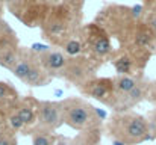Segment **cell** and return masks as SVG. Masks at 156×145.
<instances>
[{
	"label": "cell",
	"mask_w": 156,
	"mask_h": 145,
	"mask_svg": "<svg viewBox=\"0 0 156 145\" xmlns=\"http://www.w3.org/2000/svg\"><path fill=\"white\" fill-rule=\"evenodd\" d=\"M108 130L114 141H120L124 145H135L153 139L147 118L133 112L114 113L108 123Z\"/></svg>",
	"instance_id": "1"
},
{
	"label": "cell",
	"mask_w": 156,
	"mask_h": 145,
	"mask_svg": "<svg viewBox=\"0 0 156 145\" xmlns=\"http://www.w3.org/2000/svg\"><path fill=\"white\" fill-rule=\"evenodd\" d=\"M62 110V121L68 127L83 132V130H94L100 126V115L96 107L83 98L71 97L61 101Z\"/></svg>",
	"instance_id": "2"
},
{
	"label": "cell",
	"mask_w": 156,
	"mask_h": 145,
	"mask_svg": "<svg viewBox=\"0 0 156 145\" xmlns=\"http://www.w3.org/2000/svg\"><path fill=\"white\" fill-rule=\"evenodd\" d=\"M71 23H73L71 11L64 5H58L50 9L43 24V35L46 40L53 41L55 44L64 46L70 38L74 36L71 33Z\"/></svg>",
	"instance_id": "3"
},
{
	"label": "cell",
	"mask_w": 156,
	"mask_h": 145,
	"mask_svg": "<svg viewBox=\"0 0 156 145\" xmlns=\"http://www.w3.org/2000/svg\"><path fill=\"white\" fill-rule=\"evenodd\" d=\"M9 9L24 26L43 27L52 8L47 0H9Z\"/></svg>",
	"instance_id": "4"
},
{
	"label": "cell",
	"mask_w": 156,
	"mask_h": 145,
	"mask_svg": "<svg viewBox=\"0 0 156 145\" xmlns=\"http://www.w3.org/2000/svg\"><path fill=\"white\" fill-rule=\"evenodd\" d=\"M83 41L85 47L90 50L91 56H94L96 59H103L112 54V44L109 35L100 24L93 23L87 26L83 29Z\"/></svg>",
	"instance_id": "5"
},
{
	"label": "cell",
	"mask_w": 156,
	"mask_h": 145,
	"mask_svg": "<svg viewBox=\"0 0 156 145\" xmlns=\"http://www.w3.org/2000/svg\"><path fill=\"white\" fill-rule=\"evenodd\" d=\"M62 79H65L67 82L77 85L79 88L87 83L88 80L94 79V68H93V60L79 56V57H70L67 67L64 68V71L61 73Z\"/></svg>",
	"instance_id": "6"
},
{
	"label": "cell",
	"mask_w": 156,
	"mask_h": 145,
	"mask_svg": "<svg viewBox=\"0 0 156 145\" xmlns=\"http://www.w3.org/2000/svg\"><path fill=\"white\" fill-rule=\"evenodd\" d=\"M82 94L93 97L94 100L112 107L115 101V89H114V79L109 77H94L80 86Z\"/></svg>",
	"instance_id": "7"
},
{
	"label": "cell",
	"mask_w": 156,
	"mask_h": 145,
	"mask_svg": "<svg viewBox=\"0 0 156 145\" xmlns=\"http://www.w3.org/2000/svg\"><path fill=\"white\" fill-rule=\"evenodd\" d=\"M64 124L61 101H38V129L55 132Z\"/></svg>",
	"instance_id": "8"
},
{
	"label": "cell",
	"mask_w": 156,
	"mask_h": 145,
	"mask_svg": "<svg viewBox=\"0 0 156 145\" xmlns=\"http://www.w3.org/2000/svg\"><path fill=\"white\" fill-rule=\"evenodd\" d=\"M150 85H152V82H147L146 79H143V80L136 85V88H133L127 95L118 98V100L115 101L114 107H112V109L115 110V113L127 112L129 109L138 106L143 100H147L149 91H150Z\"/></svg>",
	"instance_id": "9"
},
{
	"label": "cell",
	"mask_w": 156,
	"mask_h": 145,
	"mask_svg": "<svg viewBox=\"0 0 156 145\" xmlns=\"http://www.w3.org/2000/svg\"><path fill=\"white\" fill-rule=\"evenodd\" d=\"M38 59H40V62L43 64V67H44L52 76H61V73H62L64 68L67 67L70 57H68L64 51L49 48V50H46L44 53H40V54H38Z\"/></svg>",
	"instance_id": "10"
},
{
	"label": "cell",
	"mask_w": 156,
	"mask_h": 145,
	"mask_svg": "<svg viewBox=\"0 0 156 145\" xmlns=\"http://www.w3.org/2000/svg\"><path fill=\"white\" fill-rule=\"evenodd\" d=\"M38 60V54L32 50V48H20V54H18V60L15 64V67L12 68V74L20 79L21 82L26 79L27 73L30 71V68L34 67V64Z\"/></svg>",
	"instance_id": "11"
},
{
	"label": "cell",
	"mask_w": 156,
	"mask_h": 145,
	"mask_svg": "<svg viewBox=\"0 0 156 145\" xmlns=\"http://www.w3.org/2000/svg\"><path fill=\"white\" fill-rule=\"evenodd\" d=\"M53 76L43 67V64L40 62V59L34 64V67L30 68V71L27 73L26 79L23 80V83H26L27 86L32 88H38V86H46L52 82Z\"/></svg>",
	"instance_id": "12"
},
{
	"label": "cell",
	"mask_w": 156,
	"mask_h": 145,
	"mask_svg": "<svg viewBox=\"0 0 156 145\" xmlns=\"http://www.w3.org/2000/svg\"><path fill=\"white\" fill-rule=\"evenodd\" d=\"M15 112L21 118L23 124L29 127L35 124V121H38V101L32 98H24L18 101V104L15 106Z\"/></svg>",
	"instance_id": "13"
},
{
	"label": "cell",
	"mask_w": 156,
	"mask_h": 145,
	"mask_svg": "<svg viewBox=\"0 0 156 145\" xmlns=\"http://www.w3.org/2000/svg\"><path fill=\"white\" fill-rule=\"evenodd\" d=\"M144 77L141 76V74H138V76H117V77H114V89H115V101L118 100V98H121V97L127 95L133 88H136V85L143 80ZM115 101H114V104H115ZM114 107V106H112Z\"/></svg>",
	"instance_id": "14"
},
{
	"label": "cell",
	"mask_w": 156,
	"mask_h": 145,
	"mask_svg": "<svg viewBox=\"0 0 156 145\" xmlns=\"http://www.w3.org/2000/svg\"><path fill=\"white\" fill-rule=\"evenodd\" d=\"M18 46L17 33L11 29V26L0 18V51L8 47H15Z\"/></svg>",
	"instance_id": "15"
},
{
	"label": "cell",
	"mask_w": 156,
	"mask_h": 145,
	"mask_svg": "<svg viewBox=\"0 0 156 145\" xmlns=\"http://www.w3.org/2000/svg\"><path fill=\"white\" fill-rule=\"evenodd\" d=\"M64 53L68 56V57H79L82 53H83V50H85V41H83V36H73V38H70L64 46Z\"/></svg>",
	"instance_id": "16"
},
{
	"label": "cell",
	"mask_w": 156,
	"mask_h": 145,
	"mask_svg": "<svg viewBox=\"0 0 156 145\" xmlns=\"http://www.w3.org/2000/svg\"><path fill=\"white\" fill-rule=\"evenodd\" d=\"M58 136L53 135V132L47 130H35L32 133V145H56Z\"/></svg>",
	"instance_id": "17"
},
{
	"label": "cell",
	"mask_w": 156,
	"mask_h": 145,
	"mask_svg": "<svg viewBox=\"0 0 156 145\" xmlns=\"http://www.w3.org/2000/svg\"><path fill=\"white\" fill-rule=\"evenodd\" d=\"M17 100V91L12 89V86L9 83L0 82V103L8 101V100Z\"/></svg>",
	"instance_id": "18"
},
{
	"label": "cell",
	"mask_w": 156,
	"mask_h": 145,
	"mask_svg": "<svg viewBox=\"0 0 156 145\" xmlns=\"http://www.w3.org/2000/svg\"><path fill=\"white\" fill-rule=\"evenodd\" d=\"M143 21L149 26V29L156 35V8H147L143 17Z\"/></svg>",
	"instance_id": "19"
},
{
	"label": "cell",
	"mask_w": 156,
	"mask_h": 145,
	"mask_svg": "<svg viewBox=\"0 0 156 145\" xmlns=\"http://www.w3.org/2000/svg\"><path fill=\"white\" fill-rule=\"evenodd\" d=\"M0 145H17V138L14 135V130H5L0 132Z\"/></svg>",
	"instance_id": "20"
},
{
	"label": "cell",
	"mask_w": 156,
	"mask_h": 145,
	"mask_svg": "<svg viewBox=\"0 0 156 145\" xmlns=\"http://www.w3.org/2000/svg\"><path fill=\"white\" fill-rule=\"evenodd\" d=\"M8 123H9V129L11 130H14V132H18L21 127H24V124H23V121H21V118L18 116V113L14 110L11 115H9V118H8Z\"/></svg>",
	"instance_id": "21"
},
{
	"label": "cell",
	"mask_w": 156,
	"mask_h": 145,
	"mask_svg": "<svg viewBox=\"0 0 156 145\" xmlns=\"http://www.w3.org/2000/svg\"><path fill=\"white\" fill-rule=\"evenodd\" d=\"M147 121H149V126H150V133H152V138H156V109H153V110L149 113Z\"/></svg>",
	"instance_id": "22"
},
{
	"label": "cell",
	"mask_w": 156,
	"mask_h": 145,
	"mask_svg": "<svg viewBox=\"0 0 156 145\" xmlns=\"http://www.w3.org/2000/svg\"><path fill=\"white\" fill-rule=\"evenodd\" d=\"M56 145H88L87 142L80 144L79 141L76 139H70V138H64V136H58V141H56Z\"/></svg>",
	"instance_id": "23"
},
{
	"label": "cell",
	"mask_w": 156,
	"mask_h": 145,
	"mask_svg": "<svg viewBox=\"0 0 156 145\" xmlns=\"http://www.w3.org/2000/svg\"><path fill=\"white\" fill-rule=\"evenodd\" d=\"M147 100L152 101L153 104H156V82H152V85H150V91H149Z\"/></svg>",
	"instance_id": "24"
},
{
	"label": "cell",
	"mask_w": 156,
	"mask_h": 145,
	"mask_svg": "<svg viewBox=\"0 0 156 145\" xmlns=\"http://www.w3.org/2000/svg\"><path fill=\"white\" fill-rule=\"evenodd\" d=\"M152 8H153V6H152ZM155 8H156V5H155Z\"/></svg>",
	"instance_id": "25"
}]
</instances>
